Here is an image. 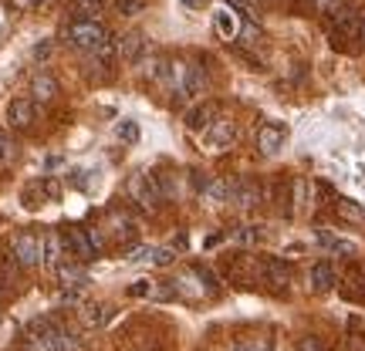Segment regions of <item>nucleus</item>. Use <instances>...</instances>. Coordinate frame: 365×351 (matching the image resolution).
I'll list each match as a JSON object with an SVG mask.
<instances>
[{
    "label": "nucleus",
    "instance_id": "2",
    "mask_svg": "<svg viewBox=\"0 0 365 351\" xmlns=\"http://www.w3.org/2000/svg\"><path fill=\"white\" fill-rule=\"evenodd\" d=\"M11 261L17 267H38L44 261V240L38 234H31V230L17 234L11 240Z\"/></svg>",
    "mask_w": 365,
    "mask_h": 351
},
{
    "label": "nucleus",
    "instance_id": "15",
    "mask_svg": "<svg viewBox=\"0 0 365 351\" xmlns=\"http://www.w3.org/2000/svg\"><path fill=\"white\" fill-rule=\"evenodd\" d=\"M264 277H267V284L284 287L287 281H291V267H287L281 257H271V261H264Z\"/></svg>",
    "mask_w": 365,
    "mask_h": 351
},
{
    "label": "nucleus",
    "instance_id": "5",
    "mask_svg": "<svg viewBox=\"0 0 365 351\" xmlns=\"http://www.w3.org/2000/svg\"><path fill=\"white\" fill-rule=\"evenodd\" d=\"M234 142H237V122H230V118H213L207 129L210 149H230Z\"/></svg>",
    "mask_w": 365,
    "mask_h": 351
},
{
    "label": "nucleus",
    "instance_id": "1",
    "mask_svg": "<svg viewBox=\"0 0 365 351\" xmlns=\"http://www.w3.org/2000/svg\"><path fill=\"white\" fill-rule=\"evenodd\" d=\"M24 341L31 351H75L71 331L61 321H54V318H34L27 325Z\"/></svg>",
    "mask_w": 365,
    "mask_h": 351
},
{
    "label": "nucleus",
    "instance_id": "24",
    "mask_svg": "<svg viewBox=\"0 0 365 351\" xmlns=\"http://www.w3.org/2000/svg\"><path fill=\"white\" fill-rule=\"evenodd\" d=\"M339 216L352 223H365V209L359 203H352V199H339Z\"/></svg>",
    "mask_w": 365,
    "mask_h": 351
},
{
    "label": "nucleus",
    "instance_id": "32",
    "mask_svg": "<svg viewBox=\"0 0 365 351\" xmlns=\"http://www.w3.org/2000/svg\"><path fill=\"white\" fill-rule=\"evenodd\" d=\"M7 152H11V142H7V135L0 132V159H7Z\"/></svg>",
    "mask_w": 365,
    "mask_h": 351
},
{
    "label": "nucleus",
    "instance_id": "23",
    "mask_svg": "<svg viewBox=\"0 0 365 351\" xmlns=\"http://www.w3.org/2000/svg\"><path fill=\"white\" fill-rule=\"evenodd\" d=\"M81 318H85V325L98 328V325H105V321H108V308H105V304H85Z\"/></svg>",
    "mask_w": 365,
    "mask_h": 351
},
{
    "label": "nucleus",
    "instance_id": "27",
    "mask_svg": "<svg viewBox=\"0 0 365 351\" xmlns=\"http://www.w3.org/2000/svg\"><path fill=\"white\" fill-rule=\"evenodd\" d=\"M149 261L156 263V267H170V263L176 261V250L173 247H156L153 253H149Z\"/></svg>",
    "mask_w": 365,
    "mask_h": 351
},
{
    "label": "nucleus",
    "instance_id": "8",
    "mask_svg": "<svg viewBox=\"0 0 365 351\" xmlns=\"http://www.w3.org/2000/svg\"><path fill=\"white\" fill-rule=\"evenodd\" d=\"M7 122L14 129H31L34 125V98H14L7 105Z\"/></svg>",
    "mask_w": 365,
    "mask_h": 351
},
{
    "label": "nucleus",
    "instance_id": "37",
    "mask_svg": "<svg viewBox=\"0 0 365 351\" xmlns=\"http://www.w3.org/2000/svg\"><path fill=\"white\" fill-rule=\"evenodd\" d=\"M38 4H44V0H38Z\"/></svg>",
    "mask_w": 365,
    "mask_h": 351
},
{
    "label": "nucleus",
    "instance_id": "16",
    "mask_svg": "<svg viewBox=\"0 0 365 351\" xmlns=\"http://www.w3.org/2000/svg\"><path fill=\"white\" fill-rule=\"evenodd\" d=\"M234 193V179H220V176H213V179L203 186V196H207L210 203H227Z\"/></svg>",
    "mask_w": 365,
    "mask_h": 351
},
{
    "label": "nucleus",
    "instance_id": "35",
    "mask_svg": "<svg viewBox=\"0 0 365 351\" xmlns=\"http://www.w3.org/2000/svg\"><path fill=\"white\" fill-rule=\"evenodd\" d=\"M237 7H254V4H257V0H234Z\"/></svg>",
    "mask_w": 365,
    "mask_h": 351
},
{
    "label": "nucleus",
    "instance_id": "22",
    "mask_svg": "<svg viewBox=\"0 0 365 351\" xmlns=\"http://www.w3.org/2000/svg\"><path fill=\"white\" fill-rule=\"evenodd\" d=\"M108 223H112V230H115V236L122 240V243L135 240V223H132L125 213H112V216H108Z\"/></svg>",
    "mask_w": 365,
    "mask_h": 351
},
{
    "label": "nucleus",
    "instance_id": "6",
    "mask_svg": "<svg viewBox=\"0 0 365 351\" xmlns=\"http://www.w3.org/2000/svg\"><path fill=\"white\" fill-rule=\"evenodd\" d=\"M125 193H129V199H135L143 209H149V213L159 206V196H156V189H153L149 176H132L129 186H125Z\"/></svg>",
    "mask_w": 365,
    "mask_h": 351
},
{
    "label": "nucleus",
    "instance_id": "7",
    "mask_svg": "<svg viewBox=\"0 0 365 351\" xmlns=\"http://www.w3.org/2000/svg\"><path fill=\"white\" fill-rule=\"evenodd\" d=\"M65 247H68V257H71V261H78V263H85V261L95 257V247H91V240H88L85 230H68Z\"/></svg>",
    "mask_w": 365,
    "mask_h": 351
},
{
    "label": "nucleus",
    "instance_id": "11",
    "mask_svg": "<svg viewBox=\"0 0 365 351\" xmlns=\"http://www.w3.org/2000/svg\"><path fill=\"white\" fill-rule=\"evenodd\" d=\"M287 132L284 125H274V122H267V125H261V132H257V149H261L264 156H274L281 145H284Z\"/></svg>",
    "mask_w": 365,
    "mask_h": 351
},
{
    "label": "nucleus",
    "instance_id": "34",
    "mask_svg": "<svg viewBox=\"0 0 365 351\" xmlns=\"http://www.w3.org/2000/svg\"><path fill=\"white\" fill-rule=\"evenodd\" d=\"M48 51H51V44H38V48H34V54H38V58H44Z\"/></svg>",
    "mask_w": 365,
    "mask_h": 351
},
{
    "label": "nucleus",
    "instance_id": "36",
    "mask_svg": "<svg viewBox=\"0 0 365 351\" xmlns=\"http://www.w3.org/2000/svg\"><path fill=\"white\" fill-rule=\"evenodd\" d=\"M359 41L365 44V17H362V31H359Z\"/></svg>",
    "mask_w": 365,
    "mask_h": 351
},
{
    "label": "nucleus",
    "instance_id": "30",
    "mask_svg": "<svg viewBox=\"0 0 365 351\" xmlns=\"http://www.w3.org/2000/svg\"><path fill=\"white\" fill-rule=\"evenodd\" d=\"M234 351H271V345L264 341V345H257V341H240V345H234Z\"/></svg>",
    "mask_w": 365,
    "mask_h": 351
},
{
    "label": "nucleus",
    "instance_id": "18",
    "mask_svg": "<svg viewBox=\"0 0 365 351\" xmlns=\"http://www.w3.org/2000/svg\"><path fill=\"white\" fill-rule=\"evenodd\" d=\"M312 287L318 290V294H325V290H331L335 287V271H331V263H314L312 267Z\"/></svg>",
    "mask_w": 365,
    "mask_h": 351
},
{
    "label": "nucleus",
    "instance_id": "10",
    "mask_svg": "<svg viewBox=\"0 0 365 351\" xmlns=\"http://www.w3.org/2000/svg\"><path fill=\"white\" fill-rule=\"evenodd\" d=\"M58 95H61V85H58V78H54L51 71L34 75V81H31V98L34 102H54Z\"/></svg>",
    "mask_w": 365,
    "mask_h": 351
},
{
    "label": "nucleus",
    "instance_id": "28",
    "mask_svg": "<svg viewBox=\"0 0 365 351\" xmlns=\"http://www.w3.org/2000/svg\"><path fill=\"white\" fill-rule=\"evenodd\" d=\"M118 139H122V142H135V139H139V125H135V122H122V125H118Z\"/></svg>",
    "mask_w": 365,
    "mask_h": 351
},
{
    "label": "nucleus",
    "instance_id": "29",
    "mask_svg": "<svg viewBox=\"0 0 365 351\" xmlns=\"http://www.w3.org/2000/svg\"><path fill=\"white\" fill-rule=\"evenodd\" d=\"M298 351H325V345H322V341L314 338V335H308V338H301Z\"/></svg>",
    "mask_w": 365,
    "mask_h": 351
},
{
    "label": "nucleus",
    "instance_id": "9",
    "mask_svg": "<svg viewBox=\"0 0 365 351\" xmlns=\"http://www.w3.org/2000/svg\"><path fill=\"white\" fill-rule=\"evenodd\" d=\"M230 199H234L237 206L254 209L264 199V193H261V186H257L254 179H234V193H230Z\"/></svg>",
    "mask_w": 365,
    "mask_h": 351
},
{
    "label": "nucleus",
    "instance_id": "33",
    "mask_svg": "<svg viewBox=\"0 0 365 351\" xmlns=\"http://www.w3.org/2000/svg\"><path fill=\"white\" fill-rule=\"evenodd\" d=\"M180 4H182V7H190V11H200L207 0H180Z\"/></svg>",
    "mask_w": 365,
    "mask_h": 351
},
{
    "label": "nucleus",
    "instance_id": "31",
    "mask_svg": "<svg viewBox=\"0 0 365 351\" xmlns=\"http://www.w3.org/2000/svg\"><path fill=\"white\" fill-rule=\"evenodd\" d=\"M143 11V0H118V14H135Z\"/></svg>",
    "mask_w": 365,
    "mask_h": 351
},
{
    "label": "nucleus",
    "instance_id": "20",
    "mask_svg": "<svg viewBox=\"0 0 365 351\" xmlns=\"http://www.w3.org/2000/svg\"><path fill=\"white\" fill-rule=\"evenodd\" d=\"M102 11H105V0H71L75 21H95Z\"/></svg>",
    "mask_w": 365,
    "mask_h": 351
},
{
    "label": "nucleus",
    "instance_id": "17",
    "mask_svg": "<svg viewBox=\"0 0 365 351\" xmlns=\"http://www.w3.org/2000/svg\"><path fill=\"white\" fill-rule=\"evenodd\" d=\"M318 243L328 250V253H339V257H355V243L352 240H341V236H335V234H318Z\"/></svg>",
    "mask_w": 365,
    "mask_h": 351
},
{
    "label": "nucleus",
    "instance_id": "12",
    "mask_svg": "<svg viewBox=\"0 0 365 351\" xmlns=\"http://www.w3.org/2000/svg\"><path fill=\"white\" fill-rule=\"evenodd\" d=\"M65 261H71L68 257V247H65V236H58V234H48L44 236V267H51V271H58Z\"/></svg>",
    "mask_w": 365,
    "mask_h": 351
},
{
    "label": "nucleus",
    "instance_id": "13",
    "mask_svg": "<svg viewBox=\"0 0 365 351\" xmlns=\"http://www.w3.org/2000/svg\"><path fill=\"white\" fill-rule=\"evenodd\" d=\"M54 273H58V284L61 287H81L88 281V277H85V267H81L78 261H65Z\"/></svg>",
    "mask_w": 365,
    "mask_h": 351
},
{
    "label": "nucleus",
    "instance_id": "19",
    "mask_svg": "<svg viewBox=\"0 0 365 351\" xmlns=\"http://www.w3.org/2000/svg\"><path fill=\"white\" fill-rule=\"evenodd\" d=\"M145 41H143V31H132V34H125V38H118V54L125 58V61H135L139 54H143Z\"/></svg>",
    "mask_w": 365,
    "mask_h": 351
},
{
    "label": "nucleus",
    "instance_id": "14",
    "mask_svg": "<svg viewBox=\"0 0 365 351\" xmlns=\"http://www.w3.org/2000/svg\"><path fill=\"white\" fill-rule=\"evenodd\" d=\"M213 118H217V105H213V102H203V105H196L193 112L186 115V129H190V132H200V129H207Z\"/></svg>",
    "mask_w": 365,
    "mask_h": 351
},
{
    "label": "nucleus",
    "instance_id": "26",
    "mask_svg": "<svg viewBox=\"0 0 365 351\" xmlns=\"http://www.w3.org/2000/svg\"><path fill=\"white\" fill-rule=\"evenodd\" d=\"M122 351H159V345H156L153 335H139V338H132Z\"/></svg>",
    "mask_w": 365,
    "mask_h": 351
},
{
    "label": "nucleus",
    "instance_id": "4",
    "mask_svg": "<svg viewBox=\"0 0 365 351\" xmlns=\"http://www.w3.org/2000/svg\"><path fill=\"white\" fill-rule=\"evenodd\" d=\"M328 27H331V34L339 41H349V38H359V31H362V17L349 7H339L335 14H328Z\"/></svg>",
    "mask_w": 365,
    "mask_h": 351
},
{
    "label": "nucleus",
    "instance_id": "25",
    "mask_svg": "<svg viewBox=\"0 0 365 351\" xmlns=\"http://www.w3.org/2000/svg\"><path fill=\"white\" fill-rule=\"evenodd\" d=\"M234 240H237V243H247V247H250V243L264 240V230H261V226H240V230L234 234Z\"/></svg>",
    "mask_w": 365,
    "mask_h": 351
},
{
    "label": "nucleus",
    "instance_id": "21",
    "mask_svg": "<svg viewBox=\"0 0 365 351\" xmlns=\"http://www.w3.org/2000/svg\"><path fill=\"white\" fill-rule=\"evenodd\" d=\"M17 290V263L11 257H0V294H14Z\"/></svg>",
    "mask_w": 365,
    "mask_h": 351
},
{
    "label": "nucleus",
    "instance_id": "3",
    "mask_svg": "<svg viewBox=\"0 0 365 351\" xmlns=\"http://www.w3.org/2000/svg\"><path fill=\"white\" fill-rule=\"evenodd\" d=\"M105 38H108V31L98 21H71V27H68V41L81 51H95Z\"/></svg>",
    "mask_w": 365,
    "mask_h": 351
}]
</instances>
